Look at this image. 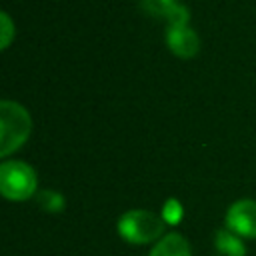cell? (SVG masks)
Instances as JSON below:
<instances>
[{"label": "cell", "instance_id": "obj_6", "mask_svg": "<svg viewBox=\"0 0 256 256\" xmlns=\"http://www.w3.org/2000/svg\"><path fill=\"white\" fill-rule=\"evenodd\" d=\"M148 256H192L188 240L178 232H166L150 250Z\"/></svg>", "mask_w": 256, "mask_h": 256}, {"label": "cell", "instance_id": "obj_2", "mask_svg": "<svg viewBox=\"0 0 256 256\" xmlns=\"http://www.w3.org/2000/svg\"><path fill=\"white\" fill-rule=\"evenodd\" d=\"M32 132V118L28 110L14 102L2 100L0 102V156L6 158L16 152Z\"/></svg>", "mask_w": 256, "mask_h": 256}, {"label": "cell", "instance_id": "obj_10", "mask_svg": "<svg viewBox=\"0 0 256 256\" xmlns=\"http://www.w3.org/2000/svg\"><path fill=\"white\" fill-rule=\"evenodd\" d=\"M0 22H2V34H0V48L6 50L14 38V24L8 16V12H2L0 14Z\"/></svg>", "mask_w": 256, "mask_h": 256}, {"label": "cell", "instance_id": "obj_4", "mask_svg": "<svg viewBox=\"0 0 256 256\" xmlns=\"http://www.w3.org/2000/svg\"><path fill=\"white\" fill-rule=\"evenodd\" d=\"M224 224L240 238H256V200L240 198L226 210Z\"/></svg>", "mask_w": 256, "mask_h": 256}, {"label": "cell", "instance_id": "obj_9", "mask_svg": "<svg viewBox=\"0 0 256 256\" xmlns=\"http://www.w3.org/2000/svg\"><path fill=\"white\" fill-rule=\"evenodd\" d=\"M38 204L48 212H60L64 208V196L54 190H42L38 194Z\"/></svg>", "mask_w": 256, "mask_h": 256}, {"label": "cell", "instance_id": "obj_3", "mask_svg": "<svg viewBox=\"0 0 256 256\" xmlns=\"http://www.w3.org/2000/svg\"><path fill=\"white\" fill-rule=\"evenodd\" d=\"M36 170L22 160H4L0 164V194L12 202H24L36 194Z\"/></svg>", "mask_w": 256, "mask_h": 256}, {"label": "cell", "instance_id": "obj_7", "mask_svg": "<svg viewBox=\"0 0 256 256\" xmlns=\"http://www.w3.org/2000/svg\"><path fill=\"white\" fill-rule=\"evenodd\" d=\"M214 246L222 256H246L244 238L234 234L228 228H220L214 234Z\"/></svg>", "mask_w": 256, "mask_h": 256}, {"label": "cell", "instance_id": "obj_8", "mask_svg": "<svg viewBox=\"0 0 256 256\" xmlns=\"http://www.w3.org/2000/svg\"><path fill=\"white\" fill-rule=\"evenodd\" d=\"M140 4H142V8H144L148 14H152V16H162V18H166V16L178 6L176 0H140Z\"/></svg>", "mask_w": 256, "mask_h": 256}, {"label": "cell", "instance_id": "obj_5", "mask_svg": "<svg viewBox=\"0 0 256 256\" xmlns=\"http://www.w3.org/2000/svg\"><path fill=\"white\" fill-rule=\"evenodd\" d=\"M166 44L178 58H192L200 50V38L188 24H172L166 28Z\"/></svg>", "mask_w": 256, "mask_h": 256}, {"label": "cell", "instance_id": "obj_1", "mask_svg": "<svg viewBox=\"0 0 256 256\" xmlns=\"http://www.w3.org/2000/svg\"><path fill=\"white\" fill-rule=\"evenodd\" d=\"M116 230L120 238L128 244H136V246L150 244V242L156 244L166 234V222L156 212L134 208V210L124 212L118 218Z\"/></svg>", "mask_w": 256, "mask_h": 256}]
</instances>
